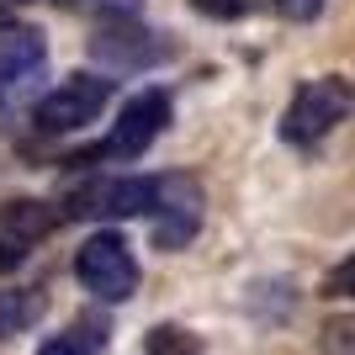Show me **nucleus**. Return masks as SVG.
I'll use <instances>...</instances> for the list:
<instances>
[{"label": "nucleus", "instance_id": "obj_1", "mask_svg": "<svg viewBox=\"0 0 355 355\" xmlns=\"http://www.w3.org/2000/svg\"><path fill=\"white\" fill-rule=\"evenodd\" d=\"M74 276L101 302H128L133 286H138V260H133V250H128L122 234H96L74 254Z\"/></svg>", "mask_w": 355, "mask_h": 355}, {"label": "nucleus", "instance_id": "obj_2", "mask_svg": "<svg viewBox=\"0 0 355 355\" xmlns=\"http://www.w3.org/2000/svg\"><path fill=\"white\" fill-rule=\"evenodd\" d=\"M106 101H112V80L106 74H69L59 90H48L43 101H37L32 117H37L43 133H74V128L101 117Z\"/></svg>", "mask_w": 355, "mask_h": 355}, {"label": "nucleus", "instance_id": "obj_3", "mask_svg": "<svg viewBox=\"0 0 355 355\" xmlns=\"http://www.w3.org/2000/svg\"><path fill=\"white\" fill-rule=\"evenodd\" d=\"M345 112H350V85L329 74V80H313V85H302L292 96V106L282 117V133H286V144H313L334 122H345Z\"/></svg>", "mask_w": 355, "mask_h": 355}, {"label": "nucleus", "instance_id": "obj_4", "mask_svg": "<svg viewBox=\"0 0 355 355\" xmlns=\"http://www.w3.org/2000/svg\"><path fill=\"white\" fill-rule=\"evenodd\" d=\"M170 122V96L164 90H144L122 106V117L112 122V138H106V159H138L154 138L164 133Z\"/></svg>", "mask_w": 355, "mask_h": 355}, {"label": "nucleus", "instance_id": "obj_5", "mask_svg": "<svg viewBox=\"0 0 355 355\" xmlns=\"http://www.w3.org/2000/svg\"><path fill=\"white\" fill-rule=\"evenodd\" d=\"M148 218L159 223V228H154L159 250L186 244V239L196 234V223H202V191H196V180L159 175V180H154V212H148Z\"/></svg>", "mask_w": 355, "mask_h": 355}, {"label": "nucleus", "instance_id": "obj_6", "mask_svg": "<svg viewBox=\"0 0 355 355\" xmlns=\"http://www.w3.org/2000/svg\"><path fill=\"white\" fill-rule=\"evenodd\" d=\"M69 212L74 218H144V212H154V180L144 175L96 180L69 196Z\"/></svg>", "mask_w": 355, "mask_h": 355}, {"label": "nucleus", "instance_id": "obj_7", "mask_svg": "<svg viewBox=\"0 0 355 355\" xmlns=\"http://www.w3.org/2000/svg\"><path fill=\"white\" fill-rule=\"evenodd\" d=\"M37 69H43V37L27 27H6L0 32V90H21Z\"/></svg>", "mask_w": 355, "mask_h": 355}, {"label": "nucleus", "instance_id": "obj_8", "mask_svg": "<svg viewBox=\"0 0 355 355\" xmlns=\"http://www.w3.org/2000/svg\"><path fill=\"white\" fill-rule=\"evenodd\" d=\"M53 223H59V207H48V202H11L0 212V250L16 239V254H21V244L43 239Z\"/></svg>", "mask_w": 355, "mask_h": 355}, {"label": "nucleus", "instance_id": "obj_9", "mask_svg": "<svg viewBox=\"0 0 355 355\" xmlns=\"http://www.w3.org/2000/svg\"><path fill=\"white\" fill-rule=\"evenodd\" d=\"M37 318H43V292H32V286L0 292V340H11V334L32 329Z\"/></svg>", "mask_w": 355, "mask_h": 355}, {"label": "nucleus", "instance_id": "obj_10", "mask_svg": "<svg viewBox=\"0 0 355 355\" xmlns=\"http://www.w3.org/2000/svg\"><path fill=\"white\" fill-rule=\"evenodd\" d=\"M148 355H202L196 350V340H186V334H180V329H154V334H148Z\"/></svg>", "mask_w": 355, "mask_h": 355}, {"label": "nucleus", "instance_id": "obj_11", "mask_svg": "<svg viewBox=\"0 0 355 355\" xmlns=\"http://www.w3.org/2000/svg\"><path fill=\"white\" fill-rule=\"evenodd\" d=\"M96 334H85V329H69V334H59V340H48L37 355H96Z\"/></svg>", "mask_w": 355, "mask_h": 355}, {"label": "nucleus", "instance_id": "obj_12", "mask_svg": "<svg viewBox=\"0 0 355 355\" xmlns=\"http://www.w3.org/2000/svg\"><path fill=\"white\" fill-rule=\"evenodd\" d=\"M318 6H324V0H276V11L292 16V21H308V16H318Z\"/></svg>", "mask_w": 355, "mask_h": 355}, {"label": "nucleus", "instance_id": "obj_13", "mask_svg": "<svg viewBox=\"0 0 355 355\" xmlns=\"http://www.w3.org/2000/svg\"><path fill=\"white\" fill-rule=\"evenodd\" d=\"M196 11H207V16H239V11H250V0H196Z\"/></svg>", "mask_w": 355, "mask_h": 355}]
</instances>
